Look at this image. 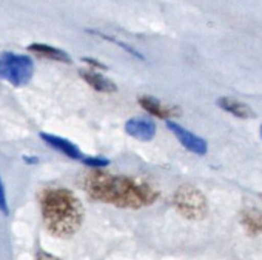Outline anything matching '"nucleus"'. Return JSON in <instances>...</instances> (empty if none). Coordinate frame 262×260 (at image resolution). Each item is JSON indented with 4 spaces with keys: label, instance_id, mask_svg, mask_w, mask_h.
Segmentation results:
<instances>
[{
    "label": "nucleus",
    "instance_id": "obj_1",
    "mask_svg": "<svg viewBox=\"0 0 262 260\" xmlns=\"http://www.w3.org/2000/svg\"><path fill=\"white\" fill-rule=\"evenodd\" d=\"M82 188L88 199L99 203L126 209H141L158 202L159 188L141 177L110 174L93 170L82 179Z\"/></svg>",
    "mask_w": 262,
    "mask_h": 260
},
{
    "label": "nucleus",
    "instance_id": "obj_2",
    "mask_svg": "<svg viewBox=\"0 0 262 260\" xmlns=\"http://www.w3.org/2000/svg\"><path fill=\"white\" fill-rule=\"evenodd\" d=\"M45 229L59 239L74 235L83 223L85 209L79 197L65 186H48L37 194Z\"/></svg>",
    "mask_w": 262,
    "mask_h": 260
},
{
    "label": "nucleus",
    "instance_id": "obj_3",
    "mask_svg": "<svg viewBox=\"0 0 262 260\" xmlns=\"http://www.w3.org/2000/svg\"><path fill=\"white\" fill-rule=\"evenodd\" d=\"M34 74V62L27 54H16L11 51L0 53V79L13 86H25L31 82Z\"/></svg>",
    "mask_w": 262,
    "mask_h": 260
},
{
    "label": "nucleus",
    "instance_id": "obj_4",
    "mask_svg": "<svg viewBox=\"0 0 262 260\" xmlns=\"http://www.w3.org/2000/svg\"><path fill=\"white\" fill-rule=\"evenodd\" d=\"M173 205L188 220H202L208 214L207 197L193 185H181L173 194Z\"/></svg>",
    "mask_w": 262,
    "mask_h": 260
},
{
    "label": "nucleus",
    "instance_id": "obj_5",
    "mask_svg": "<svg viewBox=\"0 0 262 260\" xmlns=\"http://www.w3.org/2000/svg\"><path fill=\"white\" fill-rule=\"evenodd\" d=\"M167 126H168V129L174 134V137L179 140V144H181L185 150H188L190 153L198 154V156L207 154V151H208V144H207L202 137H199L198 134L188 131V129H185L184 126H181L179 123H176V122H173V120H168V122H167Z\"/></svg>",
    "mask_w": 262,
    "mask_h": 260
},
{
    "label": "nucleus",
    "instance_id": "obj_6",
    "mask_svg": "<svg viewBox=\"0 0 262 260\" xmlns=\"http://www.w3.org/2000/svg\"><path fill=\"white\" fill-rule=\"evenodd\" d=\"M156 123L148 117H131L125 122V133L141 142H150L156 136Z\"/></svg>",
    "mask_w": 262,
    "mask_h": 260
},
{
    "label": "nucleus",
    "instance_id": "obj_7",
    "mask_svg": "<svg viewBox=\"0 0 262 260\" xmlns=\"http://www.w3.org/2000/svg\"><path fill=\"white\" fill-rule=\"evenodd\" d=\"M139 105L151 115H156L164 120H170V117H176L181 114V109L173 105H167L162 100L153 97V96H141L139 97Z\"/></svg>",
    "mask_w": 262,
    "mask_h": 260
},
{
    "label": "nucleus",
    "instance_id": "obj_8",
    "mask_svg": "<svg viewBox=\"0 0 262 260\" xmlns=\"http://www.w3.org/2000/svg\"><path fill=\"white\" fill-rule=\"evenodd\" d=\"M40 139L48 144L50 147H53L54 150H57L59 153L65 154L67 157L73 159V160H82L85 156L82 154V151L79 150V147H76L73 142L56 136V134H50V133H40Z\"/></svg>",
    "mask_w": 262,
    "mask_h": 260
},
{
    "label": "nucleus",
    "instance_id": "obj_9",
    "mask_svg": "<svg viewBox=\"0 0 262 260\" xmlns=\"http://www.w3.org/2000/svg\"><path fill=\"white\" fill-rule=\"evenodd\" d=\"M28 51L30 53H34L36 56L39 57H43V59H48V60H56V62H62L65 65H71L73 63V59L71 56L63 51V50H59L56 46H50V45H45V43H31L28 46Z\"/></svg>",
    "mask_w": 262,
    "mask_h": 260
},
{
    "label": "nucleus",
    "instance_id": "obj_10",
    "mask_svg": "<svg viewBox=\"0 0 262 260\" xmlns=\"http://www.w3.org/2000/svg\"><path fill=\"white\" fill-rule=\"evenodd\" d=\"M79 74L97 92H116L117 91V85L99 73H94L91 69H79Z\"/></svg>",
    "mask_w": 262,
    "mask_h": 260
},
{
    "label": "nucleus",
    "instance_id": "obj_11",
    "mask_svg": "<svg viewBox=\"0 0 262 260\" xmlns=\"http://www.w3.org/2000/svg\"><path fill=\"white\" fill-rule=\"evenodd\" d=\"M216 105L221 109H224L239 119H253L254 117V111L247 103H244L237 99H233V97H219L216 100Z\"/></svg>",
    "mask_w": 262,
    "mask_h": 260
},
{
    "label": "nucleus",
    "instance_id": "obj_12",
    "mask_svg": "<svg viewBox=\"0 0 262 260\" xmlns=\"http://www.w3.org/2000/svg\"><path fill=\"white\" fill-rule=\"evenodd\" d=\"M242 223L251 234L262 232V212L260 211H244Z\"/></svg>",
    "mask_w": 262,
    "mask_h": 260
},
{
    "label": "nucleus",
    "instance_id": "obj_13",
    "mask_svg": "<svg viewBox=\"0 0 262 260\" xmlns=\"http://www.w3.org/2000/svg\"><path fill=\"white\" fill-rule=\"evenodd\" d=\"M88 33H90V34H94V36H97V37H102V39H105V40H108V42H111V43H116L117 46H120L122 50H125L126 53H129L133 57H138V59H141V60H145V57H144L139 51H136L135 48H131L129 45H126V43L117 40L116 37H110V36H106V34H103V33H99V31H94V30H88Z\"/></svg>",
    "mask_w": 262,
    "mask_h": 260
},
{
    "label": "nucleus",
    "instance_id": "obj_14",
    "mask_svg": "<svg viewBox=\"0 0 262 260\" xmlns=\"http://www.w3.org/2000/svg\"><path fill=\"white\" fill-rule=\"evenodd\" d=\"M0 212L4 216H10V206H8V200H7V191H5V183L2 180V176H0Z\"/></svg>",
    "mask_w": 262,
    "mask_h": 260
},
{
    "label": "nucleus",
    "instance_id": "obj_15",
    "mask_svg": "<svg viewBox=\"0 0 262 260\" xmlns=\"http://www.w3.org/2000/svg\"><path fill=\"white\" fill-rule=\"evenodd\" d=\"M82 162H83V165L93 167V168H96V170H100V168L110 165V160H108V159H102V157H83Z\"/></svg>",
    "mask_w": 262,
    "mask_h": 260
},
{
    "label": "nucleus",
    "instance_id": "obj_16",
    "mask_svg": "<svg viewBox=\"0 0 262 260\" xmlns=\"http://www.w3.org/2000/svg\"><path fill=\"white\" fill-rule=\"evenodd\" d=\"M82 62H83V63H88V65H91V66H94V68H97V69H108L106 65H103L102 62H99V60H96V59H91V57H82Z\"/></svg>",
    "mask_w": 262,
    "mask_h": 260
},
{
    "label": "nucleus",
    "instance_id": "obj_17",
    "mask_svg": "<svg viewBox=\"0 0 262 260\" xmlns=\"http://www.w3.org/2000/svg\"><path fill=\"white\" fill-rule=\"evenodd\" d=\"M37 260H62V258H59L57 255L50 254V252H47L43 249H39L37 251Z\"/></svg>",
    "mask_w": 262,
    "mask_h": 260
},
{
    "label": "nucleus",
    "instance_id": "obj_18",
    "mask_svg": "<svg viewBox=\"0 0 262 260\" xmlns=\"http://www.w3.org/2000/svg\"><path fill=\"white\" fill-rule=\"evenodd\" d=\"M22 159H24V162L28 163V165H36V163H39V159H37V157H33V156H24Z\"/></svg>",
    "mask_w": 262,
    "mask_h": 260
},
{
    "label": "nucleus",
    "instance_id": "obj_19",
    "mask_svg": "<svg viewBox=\"0 0 262 260\" xmlns=\"http://www.w3.org/2000/svg\"><path fill=\"white\" fill-rule=\"evenodd\" d=\"M259 136H260V139H262V125H260V128H259Z\"/></svg>",
    "mask_w": 262,
    "mask_h": 260
}]
</instances>
